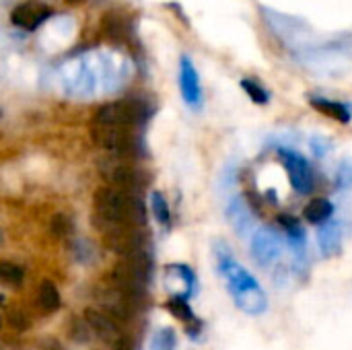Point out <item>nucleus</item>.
Instances as JSON below:
<instances>
[{
    "label": "nucleus",
    "instance_id": "b1692460",
    "mask_svg": "<svg viewBox=\"0 0 352 350\" xmlns=\"http://www.w3.org/2000/svg\"><path fill=\"white\" fill-rule=\"evenodd\" d=\"M52 231H54L56 237H68L74 231V223L66 215H56L54 221H52Z\"/></svg>",
    "mask_w": 352,
    "mask_h": 350
},
{
    "label": "nucleus",
    "instance_id": "a211bd4d",
    "mask_svg": "<svg viewBox=\"0 0 352 350\" xmlns=\"http://www.w3.org/2000/svg\"><path fill=\"white\" fill-rule=\"evenodd\" d=\"M338 227L334 223H326L322 225V231H320V245L324 250L326 256H332L336 250H338Z\"/></svg>",
    "mask_w": 352,
    "mask_h": 350
},
{
    "label": "nucleus",
    "instance_id": "bb28decb",
    "mask_svg": "<svg viewBox=\"0 0 352 350\" xmlns=\"http://www.w3.org/2000/svg\"><path fill=\"white\" fill-rule=\"evenodd\" d=\"M70 4H76V2H80V0H68Z\"/></svg>",
    "mask_w": 352,
    "mask_h": 350
},
{
    "label": "nucleus",
    "instance_id": "f03ea898",
    "mask_svg": "<svg viewBox=\"0 0 352 350\" xmlns=\"http://www.w3.org/2000/svg\"><path fill=\"white\" fill-rule=\"evenodd\" d=\"M217 260H219V270L227 281V289L235 299V305L250 316H258L266 311L268 301L258 281L241 264H237L229 252L217 250Z\"/></svg>",
    "mask_w": 352,
    "mask_h": 350
},
{
    "label": "nucleus",
    "instance_id": "5701e85b",
    "mask_svg": "<svg viewBox=\"0 0 352 350\" xmlns=\"http://www.w3.org/2000/svg\"><path fill=\"white\" fill-rule=\"evenodd\" d=\"M175 334L171 328L159 330L157 336L153 338V350H173L175 349Z\"/></svg>",
    "mask_w": 352,
    "mask_h": 350
},
{
    "label": "nucleus",
    "instance_id": "412c9836",
    "mask_svg": "<svg viewBox=\"0 0 352 350\" xmlns=\"http://www.w3.org/2000/svg\"><path fill=\"white\" fill-rule=\"evenodd\" d=\"M151 206H153L155 219H157L163 227H169V223H171L169 204H167V200H165V196H163L161 192H153V194H151Z\"/></svg>",
    "mask_w": 352,
    "mask_h": 350
},
{
    "label": "nucleus",
    "instance_id": "0eeeda50",
    "mask_svg": "<svg viewBox=\"0 0 352 350\" xmlns=\"http://www.w3.org/2000/svg\"><path fill=\"white\" fill-rule=\"evenodd\" d=\"M278 157L289 173V179H291V186L297 194H309L314 190V171L309 167V161L299 155L297 151H291V149H280L278 151Z\"/></svg>",
    "mask_w": 352,
    "mask_h": 350
},
{
    "label": "nucleus",
    "instance_id": "39448f33",
    "mask_svg": "<svg viewBox=\"0 0 352 350\" xmlns=\"http://www.w3.org/2000/svg\"><path fill=\"white\" fill-rule=\"evenodd\" d=\"M103 245L122 258L138 256L146 254L148 237L144 231H140V227H111L103 231Z\"/></svg>",
    "mask_w": 352,
    "mask_h": 350
},
{
    "label": "nucleus",
    "instance_id": "cd10ccee",
    "mask_svg": "<svg viewBox=\"0 0 352 350\" xmlns=\"http://www.w3.org/2000/svg\"><path fill=\"white\" fill-rule=\"evenodd\" d=\"M0 328H2V322H0Z\"/></svg>",
    "mask_w": 352,
    "mask_h": 350
},
{
    "label": "nucleus",
    "instance_id": "a878e982",
    "mask_svg": "<svg viewBox=\"0 0 352 350\" xmlns=\"http://www.w3.org/2000/svg\"><path fill=\"white\" fill-rule=\"evenodd\" d=\"M8 322H10V326H12L14 330H25V328H27V320H25V316H23L21 311L10 314V316H8Z\"/></svg>",
    "mask_w": 352,
    "mask_h": 350
},
{
    "label": "nucleus",
    "instance_id": "20e7f679",
    "mask_svg": "<svg viewBox=\"0 0 352 350\" xmlns=\"http://www.w3.org/2000/svg\"><path fill=\"white\" fill-rule=\"evenodd\" d=\"M148 118V109L146 103L140 99H122V101H113L103 105L101 109H97V113L93 116L95 124H107V126H122V128H138L140 124H144Z\"/></svg>",
    "mask_w": 352,
    "mask_h": 350
},
{
    "label": "nucleus",
    "instance_id": "9b49d317",
    "mask_svg": "<svg viewBox=\"0 0 352 350\" xmlns=\"http://www.w3.org/2000/svg\"><path fill=\"white\" fill-rule=\"evenodd\" d=\"M309 103L314 105V109H318L320 113L340 122V124H349L352 118V105L344 101H336V99H328V97H320L314 95L309 97Z\"/></svg>",
    "mask_w": 352,
    "mask_h": 350
},
{
    "label": "nucleus",
    "instance_id": "f257e3e1",
    "mask_svg": "<svg viewBox=\"0 0 352 350\" xmlns=\"http://www.w3.org/2000/svg\"><path fill=\"white\" fill-rule=\"evenodd\" d=\"M95 217L99 221V227L111 229V227H142L146 223V210L144 204L116 188H101L95 192Z\"/></svg>",
    "mask_w": 352,
    "mask_h": 350
},
{
    "label": "nucleus",
    "instance_id": "393cba45",
    "mask_svg": "<svg viewBox=\"0 0 352 350\" xmlns=\"http://www.w3.org/2000/svg\"><path fill=\"white\" fill-rule=\"evenodd\" d=\"M336 186L338 188H351L352 186V165L349 161H344L338 171H336Z\"/></svg>",
    "mask_w": 352,
    "mask_h": 350
},
{
    "label": "nucleus",
    "instance_id": "c85d7f7f",
    "mask_svg": "<svg viewBox=\"0 0 352 350\" xmlns=\"http://www.w3.org/2000/svg\"><path fill=\"white\" fill-rule=\"evenodd\" d=\"M0 241H2V235H0Z\"/></svg>",
    "mask_w": 352,
    "mask_h": 350
},
{
    "label": "nucleus",
    "instance_id": "dca6fc26",
    "mask_svg": "<svg viewBox=\"0 0 352 350\" xmlns=\"http://www.w3.org/2000/svg\"><path fill=\"white\" fill-rule=\"evenodd\" d=\"M111 182L116 184H122V186H138L140 184V173L136 167H130V165H113L111 167V173L107 175Z\"/></svg>",
    "mask_w": 352,
    "mask_h": 350
},
{
    "label": "nucleus",
    "instance_id": "f3484780",
    "mask_svg": "<svg viewBox=\"0 0 352 350\" xmlns=\"http://www.w3.org/2000/svg\"><path fill=\"white\" fill-rule=\"evenodd\" d=\"M241 89L248 93V97L254 101V103H258V105H266L268 101H270V91L264 87V85H260L258 80H254V78H241Z\"/></svg>",
    "mask_w": 352,
    "mask_h": 350
},
{
    "label": "nucleus",
    "instance_id": "4be33fe9",
    "mask_svg": "<svg viewBox=\"0 0 352 350\" xmlns=\"http://www.w3.org/2000/svg\"><path fill=\"white\" fill-rule=\"evenodd\" d=\"M278 225L285 229V233L289 235V239H291V241L301 243V241L305 239L303 227H301V223H299L295 217H291V215H280V217H278Z\"/></svg>",
    "mask_w": 352,
    "mask_h": 350
},
{
    "label": "nucleus",
    "instance_id": "ddd939ff",
    "mask_svg": "<svg viewBox=\"0 0 352 350\" xmlns=\"http://www.w3.org/2000/svg\"><path fill=\"white\" fill-rule=\"evenodd\" d=\"M278 250H280V245H278L276 237H272L270 231H260L256 235V239H254V258L258 262H262V264L272 262L278 256Z\"/></svg>",
    "mask_w": 352,
    "mask_h": 350
},
{
    "label": "nucleus",
    "instance_id": "4468645a",
    "mask_svg": "<svg viewBox=\"0 0 352 350\" xmlns=\"http://www.w3.org/2000/svg\"><path fill=\"white\" fill-rule=\"evenodd\" d=\"M332 215H334V204L328 198H314L303 208V217L311 225H326V223H330Z\"/></svg>",
    "mask_w": 352,
    "mask_h": 350
},
{
    "label": "nucleus",
    "instance_id": "7ed1b4c3",
    "mask_svg": "<svg viewBox=\"0 0 352 350\" xmlns=\"http://www.w3.org/2000/svg\"><path fill=\"white\" fill-rule=\"evenodd\" d=\"M151 281V260L148 254L126 256L111 270L113 289L122 291L126 297L140 301Z\"/></svg>",
    "mask_w": 352,
    "mask_h": 350
},
{
    "label": "nucleus",
    "instance_id": "423d86ee",
    "mask_svg": "<svg viewBox=\"0 0 352 350\" xmlns=\"http://www.w3.org/2000/svg\"><path fill=\"white\" fill-rule=\"evenodd\" d=\"M91 136H93V142L97 146L113 151V153H128L136 146L134 128H122V126H107V124L91 122Z\"/></svg>",
    "mask_w": 352,
    "mask_h": 350
},
{
    "label": "nucleus",
    "instance_id": "6ab92c4d",
    "mask_svg": "<svg viewBox=\"0 0 352 350\" xmlns=\"http://www.w3.org/2000/svg\"><path fill=\"white\" fill-rule=\"evenodd\" d=\"M23 268L12 264V262H0V285H8V287H21L23 283Z\"/></svg>",
    "mask_w": 352,
    "mask_h": 350
},
{
    "label": "nucleus",
    "instance_id": "1a4fd4ad",
    "mask_svg": "<svg viewBox=\"0 0 352 350\" xmlns=\"http://www.w3.org/2000/svg\"><path fill=\"white\" fill-rule=\"evenodd\" d=\"M52 17V10L41 4V2H35V0H29V2H23L19 6L12 8L10 12V23L23 31H35L37 27H41L47 19Z\"/></svg>",
    "mask_w": 352,
    "mask_h": 350
},
{
    "label": "nucleus",
    "instance_id": "6e6552de",
    "mask_svg": "<svg viewBox=\"0 0 352 350\" xmlns=\"http://www.w3.org/2000/svg\"><path fill=\"white\" fill-rule=\"evenodd\" d=\"M179 91H182V97L188 107H192L194 111H198L202 107L204 95H202L200 76H198L194 62L188 56H182V60H179Z\"/></svg>",
    "mask_w": 352,
    "mask_h": 350
},
{
    "label": "nucleus",
    "instance_id": "aec40b11",
    "mask_svg": "<svg viewBox=\"0 0 352 350\" xmlns=\"http://www.w3.org/2000/svg\"><path fill=\"white\" fill-rule=\"evenodd\" d=\"M167 309H169L177 320H182V322H186V324H194V322H196L190 303H188L186 299H182V297H171V299L167 301Z\"/></svg>",
    "mask_w": 352,
    "mask_h": 350
},
{
    "label": "nucleus",
    "instance_id": "f8f14e48",
    "mask_svg": "<svg viewBox=\"0 0 352 350\" xmlns=\"http://www.w3.org/2000/svg\"><path fill=\"white\" fill-rule=\"evenodd\" d=\"M130 19L126 14H122L120 10H111L103 17V33L109 35L116 41H124L130 37L132 29H130Z\"/></svg>",
    "mask_w": 352,
    "mask_h": 350
},
{
    "label": "nucleus",
    "instance_id": "2eb2a0df",
    "mask_svg": "<svg viewBox=\"0 0 352 350\" xmlns=\"http://www.w3.org/2000/svg\"><path fill=\"white\" fill-rule=\"evenodd\" d=\"M37 305L43 314H54L60 309V293L52 281H41L37 291Z\"/></svg>",
    "mask_w": 352,
    "mask_h": 350
},
{
    "label": "nucleus",
    "instance_id": "9d476101",
    "mask_svg": "<svg viewBox=\"0 0 352 350\" xmlns=\"http://www.w3.org/2000/svg\"><path fill=\"white\" fill-rule=\"evenodd\" d=\"M85 320H87V326H89L101 340H105V342H109V344H113V347L124 338V334L120 332L116 320H113L111 316L103 314V311H97V309L89 307V309L85 311Z\"/></svg>",
    "mask_w": 352,
    "mask_h": 350
}]
</instances>
